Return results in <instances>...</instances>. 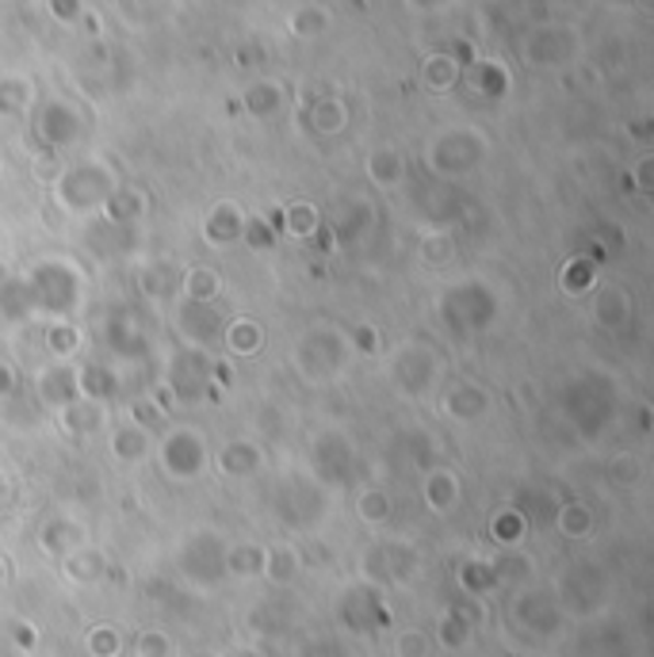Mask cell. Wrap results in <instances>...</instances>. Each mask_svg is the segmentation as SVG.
<instances>
[{"instance_id":"cell-1","label":"cell","mask_w":654,"mask_h":657,"mask_svg":"<svg viewBox=\"0 0 654 657\" xmlns=\"http://www.w3.org/2000/svg\"><path fill=\"white\" fill-rule=\"evenodd\" d=\"M115 451H120V458H142L146 455V440L138 432H120L115 437Z\"/></svg>"}]
</instances>
